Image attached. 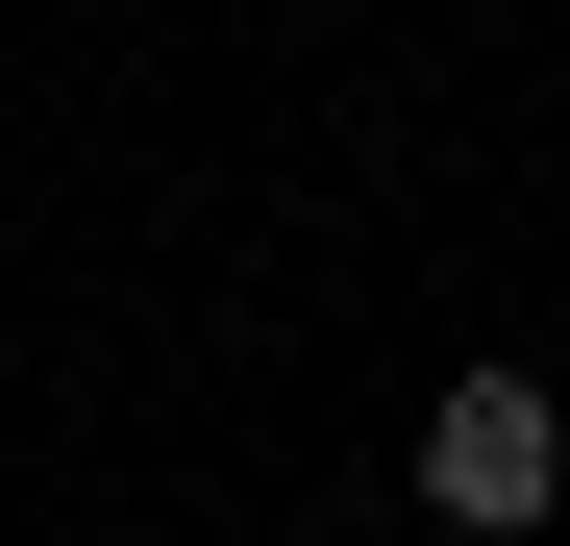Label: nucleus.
Masks as SVG:
<instances>
[{
    "instance_id": "nucleus-1",
    "label": "nucleus",
    "mask_w": 570,
    "mask_h": 546,
    "mask_svg": "<svg viewBox=\"0 0 570 546\" xmlns=\"http://www.w3.org/2000/svg\"><path fill=\"white\" fill-rule=\"evenodd\" d=\"M546 497H570L546 373H446V398H422V521H446V546H546Z\"/></svg>"
}]
</instances>
